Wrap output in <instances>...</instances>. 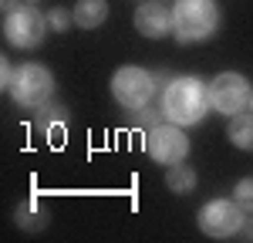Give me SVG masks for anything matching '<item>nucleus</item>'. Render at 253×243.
Returning a JSON list of instances; mask_svg holds the SVG:
<instances>
[{
  "label": "nucleus",
  "mask_w": 253,
  "mask_h": 243,
  "mask_svg": "<svg viewBox=\"0 0 253 243\" xmlns=\"http://www.w3.org/2000/svg\"><path fill=\"white\" fill-rule=\"evenodd\" d=\"M247 237H250V240H253V223H250V230H247Z\"/></svg>",
  "instance_id": "18"
},
{
  "label": "nucleus",
  "mask_w": 253,
  "mask_h": 243,
  "mask_svg": "<svg viewBox=\"0 0 253 243\" xmlns=\"http://www.w3.org/2000/svg\"><path fill=\"white\" fill-rule=\"evenodd\" d=\"M172 20H175L172 34L179 44H199V40L216 34L219 7H216V0H175Z\"/></svg>",
  "instance_id": "2"
},
{
  "label": "nucleus",
  "mask_w": 253,
  "mask_h": 243,
  "mask_svg": "<svg viewBox=\"0 0 253 243\" xmlns=\"http://www.w3.org/2000/svg\"><path fill=\"white\" fill-rule=\"evenodd\" d=\"M47 27H51L47 14H41L34 3H17L3 17V38L10 40L14 47H41Z\"/></svg>",
  "instance_id": "4"
},
{
  "label": "nucleus",
  "mask_w": 253,
  "mask_h": 243,
  "mask_svg": "<svg viewBox=\"0 0 253 243\" xmlns=\"http://www.w3.org/2000/svg\"><path fill=\"white\" fill-rule=\"evenodd\" d=\"M159 115H166V112H162V105H159V108H149V105H142V108H135V125H138V122H142V125H156Z\"/></svg>",
  "instance_id": "15"
},
{
  "label": "nucleus",
  "mask_w": 253,
  "mask_h": 243,
  "mask_svg": "<svg viewBox=\"0 0 253 243\" xmlns=\"http://www.w3.org/2000/svg\"><path fill=\"white\" fill-rule=\"evenodd\" d=\"M135 27H138V34H145V38H166V34L175 31L172 10L166 3H159V0H149V3H142L135 10Z\"/></svg>",
  "instance_id": "9"
},
{
  "label": "nucleus",
  "mask_w": 253,
  "mask_h": 243,
  "mask_svg": "<svg viewBox=\"0 0 253 243\" xmlns=\"http://www.w3.org/2000/svg\"><path fill=\"white\" fill-rule=\"evenodd\" d=\"M199 230L213 240H230L243 230V206L236 200H210L199 209Z\"/></svg>",
  "instance_id": "6"
},
{
  "label": "nucleus",
  "mask_w": 253,
  "mask_h": 243,
  "mask_svg": "<svg viewBox=\"0 0 253 243\" xmlns=\"http://www.w3.org/2000/svg\"><path fill=\"white\" fill-rule=\"evenodd\" d=\"M0 3H3L7 10H14V7H17V0H0Z\"/></svg>",
  "instance_id": "17"
},
{
  "label": "nucleus",
  "mask_w": 253,
  "mask_h": 243,
  "mask_svg": "<svg viewBox=\"0 0 253 243\" xmlns=\"http://www.w3.org/2000/svg\"><path fill=\"white\" fill-rule=\"evenodd\" d=\"M71 14H75V24H78V27L95 31V27H101L105 17H108V0H78Z\"/></svg>",
  "instance_id": "10"
},
{
  "label": "nucleus",
  "mask_w": 253,
  "mask_h": 243,
  "mask_svg": "<svg viewBox=\"0 0 253 243\" xmlns=\"http://www.w3.org/2000/svg\"><path fill=\"white\" fill-rule=\"evenodd\" d=\"M112 95H115V101L122 108L135 112V108H142V105H149L156 98V78L149 71L135 68V64H125L112 78Z\"/></svg>",
  "instance_id": "5"
},
{
  "label": "nucleus",
  "mask_w": 253,
  "mask_h": 243,
  "mask_svg": "<svg viewBox=\"0 0 253 243\" xmlns=\"http://www.w3.org/2000/svg\"><path fill=\"white\" fill-rule=\"evenodd\" d=\"M250 84L243 75H236V71H226V75H216L210 81V101H213L216 112H223V115H236V112H243L247 105H250Z\"/></svg>",
  "instance_id": "8"
},
{
  "label": "nucleus",
  "mask_w": 253,
  "mask_h": 243,
  "mask_svg": "<svg viewBox=\"0 0 253 243\" xmlns=\"http://www.w3.org/2000/svg\"><path fill=\"white\" fill-rule=\"evenodd\" d=\"M166 186H169L172 193H193L196 189V172L186 165V162H175V165H169Z\"/></svg>",
  "instance_id": "12"
},
{
  "label": "nucleus",
  "mask_w": 253,
  "mask_h": 243,
  "mask_svg": "<svg viewBox=\"0 0 253 243\" xmlns=\"http://www.w3.org/2000/svg\"><path fill=\"white\" fill-rule=\"evenodd\" d=\"M233 200L243 206V213H253V176H247V179L236 182L233 189Z\"/></svg>",
  "instance_id": "14"
},
{
  "label": "nucleus",
  "mask_w": 253,
  "mask_h": 243,
  "mask_svg": "<svg viewBox=\"0 0 253 243\" xmlns=\"http://www.w3.org/2000/svg\"><path fill=\"white\" fill-rule=\"evenodd\" d=\"M213 108L210 101V84H203L193 75H182V78H172L162 91V112L166 119L175 122V125H199L206 119V112Z\"/></svg>",
  "instance_id": "1"
},
{
  "label": "nucleus",
  "mask_w": 253,
  "mask_h": 243,
  "mask_svg": "<svg viewBox=\"0 0 253 243\" xmlns=\"http://www.w3.org/2000/svg\"><path fill=\"white\" fill-rule=\"evenodd\" d=\"M7 88H10L14 101L27 105V108H44L47 101H54V78L44 64H20Z\"/></svg>",
  "instance_id": "3"
},
{
  "label": "nucleus",
  "mask_w": 253,
  "mask_h": 243,
  "mask_svg": "<svg viewBox=\"0 0 253 243\" xmlns=\"http://www.w3.org/2000/svg\"><path fill=\"white\" fill-rule=\"evenodd\" d=\"M247 108H250V112H253V91H250V105H247Z\"/></svg>",
  "instance_id": "19"
},
{
  "label": "nucleus",
  "mask_w": 253,
  "mask_h": 243,
  "mask_svg": "<svg viewBox=\"0 0 253 243\" xmlns=\"http://www.w3.org/2000/svg\"><path fill=\"white\" fill-rule=\"evenodd\" d=\"M226 135L233 142L236 149H253V112L250 108H243V112H236L230 115V125H226Z\"/></svg>",
  "instance_id": "11"
},
{
  "label": "nucleus",
  "mask_w": 253,
  "mask_h": 243,
  "mask_svg": "<svg viewBox=\"0 0 253 243\" xmlns=\"http://www.w3.org/2000/svg\"><path fill=\"white\" fill-rule=\"evenodd\" d=\"M145 152L159 165H175V162H186V156H189V139H186L182 125H175V122L156 125L145 135Z\"/></svg>",
  "instance_id": "7"
},
{
  "label": "nucleus",
  "mask_w": 253,
  "mask_h": 243,
  "mask_svg": "<svg viewBox=\"0 0 253 243\" xmlns=\"http://www.w3.org/2000/svg\"><path fill=\"white\" fill-rule=\"evenodd\" d=\"M68 122V108L58 101H47L44 108H38V125L41 128H51V125H64Z\"/></svg>",
  "instance_id": "13"
},
{
  "label": "nucleus",
  "mask_w": 253,
  "mask_h": 243,
  "mask_svg": "<svg viewBox=\"0 0 253 243\" xmlns=\"http://www.w3.org/2000/svg\"><path fill=\"white\" fill-rule=\"evenodd\" d=\"M71 20H75V14H68V10H61V7H54V10L47 14V24H51L54 31H64Z\"/></svg>",
  "instance_id": "16"
},
{
  "label": "nucleus",
  "mask_w": 253,
  "mask_h": 243,
  "mask_svg": "<svg viewBox=\"0 0 253 243\" xmlns=\"http://www.w3.org/2000/svg\"><path fill=\"white\" fill-rule=\"evenodd\" d=\"M24 3H38V0H24Z\"/></svg>",
  "instance_id": "20"
}]
</instances>
